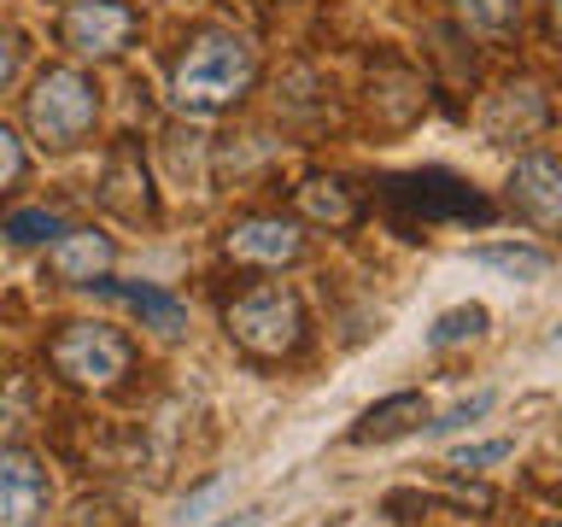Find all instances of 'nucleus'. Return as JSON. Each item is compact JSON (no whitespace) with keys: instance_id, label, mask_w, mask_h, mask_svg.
Returning a JSON list of instances; mask_svg holds the SVG:
<instances>
[{"instance_id":"nucleus-23","label":"nucleus","mask_w":562,"mask_h":527,"mask_svg":"<svg viewBox=\"0 0 562 527\" xmlns=\"http://www.w3.org/2000/svg\"><path fill=\"white\" fill-rule=\"evenodd\" d=\"M504 457H509V439H486V446H463L451 463L457 469H486V463H504Z\"/></svg>"},{"instance_id":"nucleus-18","label":"nucleus","mask_w":562,"mask_h":527,"mask_svg":"<svg viewBox=\"0 0 562 527\" xmlns=\"http://www.w3.org/2000/svg\"><path fill=\"white\" fill-rule=\"evenodd\" d=\"M474 334H486V311H481V305H457V311H446V316L434 323L428 340H434V346H457V340H474Z\"/></svg>"},{"instance_id":"nucleus-2","label":"nucleus","mask_w":562,"mask_h":527,"mask_svg":"<svg viewBox=\"0 0 562 527\" xmlns=\"http://www.w3.org/2000/svg\"><path fill=\"white\" fill-rule=\"evenodd\" d=\"M94 117H100V88L70 65L42 70L35 88L24 94V123L47 153H70L88 130H94Z\"/></svg>"},{"instance_id":"nucleus-7","label":"nucleus","mask_w":562,"mask_h":527,"mask_svg":"<svg viewBox=\"0 0 562 527\" xmlns=\"http://www.w3.org/2000/svg\"><path fill=\"white\" fill-rule=\"evenodd\" d=\"M223 246H228V258H235V264L281 270V264H299L305 235H299V223H288V217H240V223H228Z\"/></svg>"},{"instance_id":"nucleus-8","label":"nucleus","mask_w":562,"mask_h":527,"mask_svg":"<svg viewBox=\"0 0 562 527\" xmlns=\"http://www.w3.org/2000/svg\"><path fill=\"white\" fill-rule=\"evenodd\" d=\"M509 205L533 228H562V165L551 153H527L509 170Z\"/></svg>"},{"instance_id":"nucleus-21","label":"nucleus","mask_w":562,"mask_h":527,"mask_svg":"<svg viewBox=\"0 0 562 527\" xmlns=\"http://www.w3.org/2000/svg\"><path fill=\"white\" fill-rule=\"evenodd\" d=\"M18 70H24V35L0 24V88H12Z\"/></svg>"},{"instance_id":"nucleus-14","label":"nucleus","mask_w":562,"mask_h":527,"mask_svg":"<svg viewBox=\"0 0 562 527\" xmlns=\"http://www.w3.org/2000/svg\"><path fill=\"white\" fill-rule=\"evenodd\" d=\"M293 200H299V211H305L311 223H334V228H340V223L358 217V200H351L346 182H334V176H305Z\"/></svg>"},{"instance_id":"nucleus-24","label":"nucleus","mask_w":562,"mask_h":527,"mask_svg":"<svg viewBox=\"0 0 562 527\" xmlns=\"http://www.w3.org/2000/svg\"><path fill=\"white\" fill-rule=\"evenodd\" d=\"M217 498H223V481L200 486V492H193V498H182V516H176V522H200V516H205V509L217 504Z\"/></svg>"},{"instance_id":"nucleus-20","label":"nucleus","mask_w":562,"mask_h":527,"mask_svg":"<svg viewBox=\"0 0 562 527\" xmlns=\"http://www.w3.org/2000/svg\"><path fill=\"white\" fill-rule=\"evenodd\" d=\"M24 165H30V158H24V141H18L7 123H0V188H12L18 176H24Z\"/></svg>"},{"instance_id":"nucleus-26","label":"nucleus","mask_w":562,"mask_h":527,"mask_svg":"<svg viewBox=\"0 0 562 527\" xmlns=\"http://www.w3.org/2000/svg\"><path fill=\"white\" fill-rule=\"evenodd\" d=\"M551 30L562 35V0H551Z\"/></svg>"},{"instance_id":"nucleus-4","label":"nucleus","mask_w":562,"mask_h":527,"mask_svg":"<svg viewBox=\"0 0 562 527\" xmlns=\"http://www.w3.org/2000/svg\"><path fill=\"white\" fill-rule=\"evenodd\" d=\"M223 328L252 358H293L305 340V305L293 288H252L223 311Z\"/></svg>"},{"instance_id":"nucleus-1","label":"nucleus","mask_w":562,"mask_h":527,"mask_svg":"<svg viewBox=\"0 0 562 527\" xmlns=\"http://www.w3.org/2000/svg\"><path fill=\"white\" fill-rule=\"evenodd\" d=\"M258 82V53L228 30H205L182 47L170 70V100L182 112H223Z\"/></svg>"},{"instance_id":"nucleus-17","label":"nucleus","mask_w":562,"mask_h":527,"mask_svg":"<svg viewBox=\"0 0 562 527\" xmlns=\"http://www.w3.org/2000/svg\"><path fill=\"white\" fill-rule=\"evenodd\" d=\"M35 416V399H30V381H7L0 386V446H12V434L24 428V422Z\"/></svg>"},{"instance_id":"nucleus-3","label":"nucleus","mask_w":562,"mask_h":527,"mask_svg":"<svg viewBox=\"0 0 562 527\" xmlns=\"http://www.w3.org/2000/svg\"><path fill=\"white\" fill-rule=\"evenodd\" d=\"M47 363L53 375L82 386V393H105V386H117L135 369V346L112 323H65L47 340Z\"/></svg>"},{"instance_id":"nucleus-6","label":"nucleus","mask_w":562,"mask_h":527,"mask_svg":"<svg viewBox=\"0 0 562 527\" xmlns=\"http://www.w3.org/2000/svg\"><path fill=\"white\" fill-rule=\"evenodd\" d=\"M47 469L24 446H0V527H42L47 516Z\"/></svg>"},{"instance_id":"nucleus-11","label":"nucleus","mask_w":562,"mask_h":527,"mask_svg":"<svg viewBox=\"0 0 562 527\" xmlns=\"http://www.w3.org/2000/svg\"><path fill=\"white\" fill-rule=\"evenodd\" d=\"M100 205L117 211L123 223H153V188H147V170H140V153L135 147H117L112 165H105V182H100Z\"/></svg>"},{"instance_id":"nucleus-9","label":"nucleus","mask_w":562,"mask_h":527,"mask_svg":"<svg viewBox=\"0 0 562 527\" xmlns=\"http://www.w3.org/2000/svg\"><path fill=\"white\" fill-rule=\"evenodd\" d=\"M112 240L94 235V228H65V235H53L47 246V276L65 281V288H94V281L112 270Z\"/></svg>"},{"instance_id":"nucleus-22","label":"nucleus","mask_w":562,"mask_h":527,"mask_svg":"<svg viewBox=\"0 0 562 527\" xmlns=\"http://www.w3.org/2000/svg\"><path fill=\"white\" fill-rule=\"evenodd\" d=\"M486 411H492V393H474L469 404H457L446 422H434L428 434H434V439H439V434H457V428H469V422H474V416H486Z\"/></svg>"},{"instance_id":"nucleus-15","label":"nucleus","mask_w":562,"mask_h":527,"mask_svg":"<svg viewBox=\"0 0 562 527\" xmlns=\"http://www.w3.org/2000/svg\"><path fill=\"white\" fill-rule=\"evenodd\" d=\"M457 24L469 35H481V42H504V35H516L521 24V0H451Z\"/></svg>"},{"instance_id":"nucleus-19","label":"nucleus","mask_w":562,"mask_h":527,"mask_svg":"<svg viewBox=\"0 0 562 527\" xmlns=\"http://www.w3.org/2000/svg\"><path fill=\"white\" fill-rule=\"evenodd\" d=\"M0 235L18 240V246H35V240H47V235H65V223L53 217V211H12V217L0 223Z\"/></svg>"},{"instance_id":"nucleus-12","label":"nucleus","mask_w":562,"mask_h":527,"mask_svg":"<svg viewBox=\"0 0 562 527\" xmlns=\"http://www.w3.org/2000/svg\"><path fill=\"white\" fill-rule=\"evenodd\" d=\"M422 416H428V399H422V393H393V399L369 404V411L358 416V428H351V446H375V439H398V434H411Z\"/></svg>"},{"instance_id":"nucleus-13","label":"nucleus","mask_w":562,"mask_h":527,"mask_svg":"<svg viewBox=\"0 0 562 527\" xmlns=\"http://www.w3.org/2000/svg\"><path fill=\"white\" fill-rule=\"evenodd\" d=\"M100 293H112V299H123V305H130L140 323L147 328H158V334H182L188 328V305L182 299H170V293H153V288H130V281H94Z\"/></svg>"},{"instance_id":"nucleus-10","label":"nucleus","mask_w":562,"mask_h":527,"mask_svg":"<svg viewBox=\"0 0 562 527\" xmlns=\"http://www.w3.org/2000/svg\"><path fill=\"white\" fill-rule=\"evenodd\" d=\"M544 123H551V105H544L539 88L533 82H504L498 94L486 100L481 130H486V141H527V135H539Z\"/></svg>"},{"instance_id":"nucleus-25","label":"nucleus","mask_w":562,"mask_h":527,"mask_svg":"<svg viewBox=\"0 0 562 527\" xmlns=\"http://www.w3.org/2000/svg\"><path fill=\"white\" fill-rule=\"evenodd\" d=\"M217 527H263V509H240V516H228Z\"/></svg>"},{"instance_id":"nucleus-5","label":"nucleus","mask_w":562,"mask_h":527,"mask_svg":"<svg viewBox=\"0 0 562 527\" xmlns=\"http://www.w3.org/2000/svg\"><path fill=\"white\" fill-rule=\"evenodd\" d=\"M135 30H140V18L123 0H77L59 18V42L70 53H82V59H117L135 42Z\"/></svg>"},{"instance_id":"nucleus-16","label":"nucleus","mask_w":562,"mask_h":527,"mask_svg":"<svg viewBox=\"0 0 562 527\" xmlns=\"http://www.w3.org/2000/svg\"><path fill=\"white\" fill-rule=\"evenodd\" d=\"M474 264L504 270V276H516V281H539L544 270H551V258L533 253V246H481V253H474Z\"/></svg>"}]
</instances>
